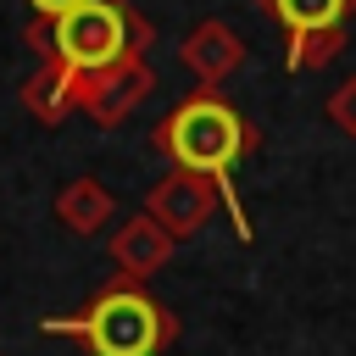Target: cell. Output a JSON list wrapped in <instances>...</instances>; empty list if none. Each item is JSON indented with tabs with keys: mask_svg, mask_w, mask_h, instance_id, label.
Segmentation results:
<instances>
[{
	"mask_svg": "<svg viewBox=\"0 0 356 356\" xmlns=\"http://www.w3.org/2000/svg\"><path fill=\"white\" fill-rule=\"evenodd\" d=\"M150 89H156V78H150L145 56H134V61H117V67H100V72L72 78V111L95 117L100 128H122L145 106Z\"/></svg>",
	"mask_w": 356,
	"mask_h": 356,
	"instance_id": "277c9868",
	"label": "cell"
},
{
	"mask_svg": "<svg viewBox=\"0 0 356 356\" xmlns=\"http://www.w3.org/2000/svg\"><path fill=\"white\" fill-rule=\"evenodd\" d=\"M56 222L72 228V234H100V228L111 222V189H106L100 178H72V184H61V195H56Z\"/></svg>",
	"mask_w": 356,
	"mask_h": 356,
	"instance_id": "ba28073f",
	"label": "cell"
},
{
	"mask_svg": "<svg viewBox=\"0 0 356 356\" xmlns=\"http://www.w3.org/2000/svg\"><path fill=\"white\" fill-rule=\"evenodd\" d=\"M150 39H156V28L128 0H78L61 17H33L28 22V50L39 61L67 67L72 78L134 61V56L150 50Z\"/></svg>",
	"mask_w": 356,
	"mask_h": 356,
	"instance_id": "7a4b0ae2",
	"label": "cell"
},
{
	"mask_svg": "<svg viewBox=\"0 0 356 356\" xmlns=\"http://www.w3.org/2000/svg\"><path fill=\"white\" fill-rule=\"evenodd\" d=\"M172 234L167 228H156V217H128L117 234H111V261H117V273L128 278V284H145L150 273H161L167 261H172Z\"/></svg>",
	"mask_w": 356,
	"mask_h": 356,
	"instance_id": "52a82bcc",
	"label": "cell"
},
{
	"mask_svg": "<svg viewBox=\"0 0 356 356\" xmlns=\"http://www.w3.org/2000/svg\"><path fill=\"white\" fill-rule=\"evenodd\" d=\"M178 61L200 78V89H217L239 61H245V44H239V33L228 28V22H217V17H206V22H195L189 33H184V44H178Z\"/></svg>",
	"mask_w": 356,
	"mask_h": 356,
	"instance_id": "8992f818",
	"label": "cell"
},
{
	"mask_svg": "<svg viewBox=\"0 0 356 356\" xmlns=\"http://www.w3.org/2000/svg\"><path fill=\"white\" fill-rule=\"evenodd\" d=\"M217 189L211 178L189 172V167H172L167 178H156V189L145 195V217H156V228H167L172 239H189L206 228V217L217 211Z\"/></svg>",
	"mask_w": 356,
	"mask_h": 356,
	"instance_id": "5b68a950",
	"label": "cell"
},
{
	"mask_svg": "<svg viewBox=\"0 0 356 356\" xmlns=\"http://www.w3.org/2000/svg\"><path fill=\"white\" fill-rule=\"evenodd\" d=\"M156 145L172 156V167H189V172L211 178V189L222 195V206H228V217H234V234L250 245V222H245V206H239V195H234V167H239V156L256 150V128H250L217 89H195V95H184V100L161 117Z\"/></svg>",
	"mask_w": 356,
	"mask_h": 356,
	"instance_id": "6da1fadb",
	"label": "cell"
},
{
	"mask_svg": "<svg viewBox=\"0 0 356 356\" xmlns=\"http://www.w3.org/2000/svg\"><path fill=\"white\" fill-rule=\"evenodd\" d=\"M22 106L39 117V122H61L72 111V72L56 67V61H39L28 78H22Z\"/></svg>",
	"mask_w": 356,
	"mask_h": 356,
	"instance_id": "30bf717a",
	"label": "cell"
},
{
	"mask_svg": "<svg viewBox=\"0 0 356 356\" xmlns=\"http://www.w3.org/2000/svg\"><path fill=\"white\" fill-rule=\"evenodd\" d=\"M328 122H334L339 134L356 139V78H345V83L328 95Z\"/></svg>",
	"mask_w": 356,
	"mask_h": 356,
	"instance_id": "7c38bea8",
	"label": "cell"
},
{
	"mask_svg": "<svg viewBox=\"0 0 356 356\" xmlns=\"http://www.w3.org/2000/svg\"><path fill=\"white\" fill-rule=\"evenodd\" d=\"M261 17H273L284 33H306V28H339L356 17V0H256Z\"/></svg>",
	"mask_w": 356,
	"mask_h": 356,
	"instance_id": "9c48e42d",
	"label": "cell"
},
{
	"mask_svg": "<svg viewBox=\"0 0 356 356\" xmlns=\"http://www.w3.org/2000/svg\"><path fill=\"white\" fill-rule=\"evenodd\" d=\"M345 50V22L339 28H306V33H284V72H317Z\"/></svg>",
	"mask_w": 356,
	"mask_h": 356,
	"instance_id": "8fae6325",
	"label": "cell"
},
{
	"mask_svg": "<svg viewBox=\"0 0 356 356\" xmlns=\"http://www.w3.org/2000/svg\"><path fill=\"white\" fill-rule=\"evenodd\" d=\"M33 6V17H61L67 6H78V0H28Z\"/></svg>",
	"mask_w": 356,
	"mask_h": 356,
	"instance_id": "4fadbf2b",
	"label": "cell"
},
{
	"mask_svg": "<svg viewBox=\"0 0 356 356\" xmlns=\"http://www.w3.org/2000/svg\"><path fill=\"white\" fill-rule=\"evenodd\" d=\"M44 334H78L89 356H161L178 334L172 312L156 306L139 284H111L100 289L83 312L72 317H44Z\"/></svg>",
	"mask_w": 356,
	"mask_h": 356,
	"instance_id": "3957f363",
	"label": "cell"
}]
</instances>
